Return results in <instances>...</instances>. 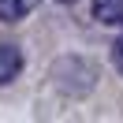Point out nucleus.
Returning a JSON list of instances; mask_svg holds the SVG:
<instances>
[{"instance_id": "obj_1", "label": "nucleus", "mask_w": 123, "mask_h": 123, "mask_svg": "<svg viewBox=\"0 0 123 123\" xmlns=\"http://www.w3.org/2000/svg\"><path fill=\"white\" fill-rule=\"evenodd\" d=\"M19 71H23V52L15 45H8V41H0V86L15 82Z\"/></svg>"}, {"instance_id": "obj_2", "label": "nucleus", "mask_w": 123, "mask_h": 123, "mask_svg": "<svg viewBox=\"0 0 123 123\" xmlns=\"http://www.w3.org/2000/svg\"><path fill=\"white\" fill-rule=\"evenodd\" d=\"M93 19L101 26H123V0H93Z\"/></svg>"}, {"instance_id": "obj_3", "label": "nucleus", "mask_w": 123, "mask_h": 123, "mask_svg": "<svg viewBox=\"0 0 123 123\" xmlns=\"http://www.w3.org/2000/svg\"><path fill=\"white\" fill-rule=\"evenodd\" d=\"M37 8V0H0V23H19Z\"/></svg>"}, {"instance_id": "obj_4", "label": "nucleus", "mask_w": 123, "mask_h": 123, "mask_svg": "<svg viewBox=\"0 0 123 123\" xmlns=\"http://www.w3.org/2000/svg\"><path fill=\"white\" fill-rule=\"evenodd\" d=\"M112 63H116V71L123 75V37H119V41L112 45Z\"/></svg>"}, {"instance_id": "obj_5", "label": "nucleus", "mask_w": 123, "mask_h": 123, "mask_svg": "<svg viewBox=\"0 0 123 123\" xmlns=\"http://www.w3.org/2000/svg\"><path fill=\"white\" fill-rule=\"evenodd\" d=\"M56 4H75V0H56Z\"/></svg>"}]
</instances>
